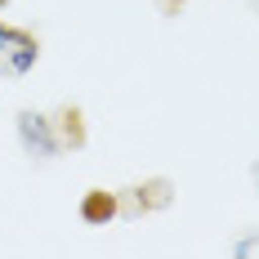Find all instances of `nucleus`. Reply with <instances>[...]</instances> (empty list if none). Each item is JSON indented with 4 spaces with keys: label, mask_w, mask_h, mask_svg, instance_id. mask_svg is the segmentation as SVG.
Returning a JSON list of instances; mask_svg holds the SVG:
<instances>
[{
    "label": "nucleus",
    "mask_w": 259,
    "mask_h": 259,
    "mask_svg": "<svg viewBox=\"0 0 259 259\" xmlns=\"http://www.w3.org/2000/svg\"><path fill=\"white\" fill-rule=\"evenodd\" d=\"M23 143L36 156H50L54 152V134H50V125H45V116H31V112L23 116Z\"/></svg>",
    "instance_id": "nucleus-2"
},
{
    "label": "nucleus",
    "mask_w": 259,
    "mask_h": 259,
    "mask_svg": "<svg viewBox=\"0 0 259 259\" xmlns=\"http://www.w3.org/2000/svg\"><path fill=\"white\" fill-rule=\"evenodd\" d=\"M36 40L18 31V27H5L0 23V76H23L36 67Z\"/></svg>",
    "instance_id": "nucleus-1"
}]
</instances>
